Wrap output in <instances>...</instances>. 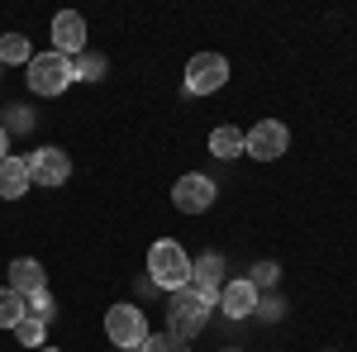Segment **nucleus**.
I'll return each instance as SVG.
<instances>
[{"instance_id":"a211bd4d","label":"nucleus","mask_w":357,"mask_h":352,"mask_svg":"<svg viewBox=\"0 0 357 352\" xmlns=\"http://www.w3.org/2000/svg\"><path fill=\"white\" fill-rule=\"evenodd\" d=\"M29 314H33L38 324H53V314H57L53 296H48V291H33V296H29Z\"/></svg>"},{"instance_id":"dca6fc26","label":"nucleus","mask_w":357,"mask_h":352,"mask_svg":"<svg viewBox=\"0 0 357 352\" xmlns=\"http://www.w3.org/2000/svg\"><path fill=\"white\" fill-rule=\"evenodd\" d=\"M24 314H29V300L20 291H10V286H0V328H15Z\"/></svg>"},{"instance_id":"6e6552de","label":"nucleus","mask_w":357,"mask_h":352,"mask_svg":"<svg viewBox=\"0 0 357 352\" xmlns=\"http://www.w3.org/2000/svg\"><path fill=\"white\" fill-rule=\"evenodd\" d=\"M29 181H38V186H67V181H72V158H67L62 148H38V153H29Z\"/></svg>"},{"instance_id":"1a4fd4ad","label":"nucleus","mask_w":357,"mask_h":352,"mask_svg":"<svg viewBox=\"0 0 357 352\" xmlns=\"http://www.w3.org/2000/svg\"><path fill=\"white\" fill-rule=\"evenodd\" d=\"M53 43H57L53 53L72 57V62L86 53V20L77 15V10H62V15L53 20Z\"/></svg>"},{"instance_id":"7ed1b4c3","label":"nucleus","mask_w":357,"mask_h":352,"mask_svg":"<svg viewBox=\"0 0 357 352\" xmlns=\"http://www.w3.org/2000/svg\"><path fill=\"white\" fill-rule=\"evenodd\" d=\"M72 82H77L72 57H62V53H33V62H29V91H33V95H62Z\"/></svg>"},{"instance_id":"423d86ee","label":"nucleus","mask_w":357,"mask_h":352,"mask_svg":"<svg viewBox=\"0 0 357 352\" xmlns=\"http://www.w3.org/2000/svg\"><path fill=\"white\" fill-rule=\"evenodd\" d=\"M286 143H291V134H286L281 119H257V124L243 134V153L257 158V162H276V158L286 153Z\"/></svg>"},{"instance_id":"5701e85b","label":"nucleus","mask_w":357,"mask_h":352,"mask_svg":"<svg viewBox=\"0 0 357 352\" xmlns=\"http://www.w3.org/2000/svg\"><path fill=\"white\" fill-rule=\"evenodd\" d=\"M224 352H238V348H224Z\"/></svg>"},{"instance_id":"412c9836","label":"nucleus","mask_w":357,"mask_h":352,"mask_svg":"<svg viewBox=\"0 0 357 352\" xmlns=\"http://www.w3.org/2000/svg\"><path fill=\"white\" fill-rule=\"evenodd\" d=\"M0 158H10V134L0 129Z\"/></svg>"},{"instance_id":"20e7f679","label":"nucleus","mask_w":357,"mask_h":352,"mask_svg":"<svg viewBox=\"0 0 357 352\" xmlns=\"http://www.w3.org/2000/svg\"><path fill=\"white\" fill-rule=\"evenodd\" d=\"M105 333H110V343L119 352L143 348V343H148V319H143L138 305H110V314H105Z\"/></svg>"},{"instance_id":"f03ea898","label":"nucleus","mask_w":357,"mask_h":352,"mask_svg":"<svg viewBox=\"0 0 357 352\" xmlns=\"http://www.w3.org/2000/svg\"><path fill=\"white\" fill-rule=\"evenodd\" d=\"M148 276H153V286H162L167 296L181 291V286H191V252L176 238H158V243L148 247Z\"/></svg>"},{"instance_id":"ddd939ff","label":"nucleus","mask_w":357,"mask_h":352,"mask_svg":"<svg viewBox=\"0 0 357 352\" xmlns=\"http://www.w3.org/2000/svg\"><path fill=\"white\" fill-rule=\"evenodd\" d=\"M33 186L29 181V158H0V200H20L24 190Z\"/></svg>"},{"instance_id":"6ab92c4d","label":"nucleus","mask_w":357,"mask_h":352,"mask_svg":"<svg viewBox=\"0 0 357 352\" xmlns=\"http://www.w3.org/2000/svg\"><path fill=\"white\" fill-rule=\"evenodd\" d=\"M143 352H191V343H181V338H172V333H148Z\"/></svg>"},{"instance_id":"0eeeda50","label":"nucleus","mask_w":357,"mask_h":352,"mask_svg":"<svg viewBox=\"0 0 357 352\" xmlns=\"http://www.w3.org/2000/svg\"><path fill=\"white\" fill-rule=\"evenodd\" d=\"M215 181L210 176H200V171H186V176H176V186H172V205L181 210V215H205L210 205H215Z\"/></svg>"},{"instance_id":"39448f33","label":"nucleus","mask_w":357,"mask_h":352,"mask_svg":"<svg viewBox=\"0 0 357 352\" xmlns=\"http://www.w3.org/2000/svg\"><path fill=\"white\" fill-rule=\"evenodd\" d=\"M229 82V57L224 53H195L186 62V91L191 95H215Z\"/></svg>"},{"instance_id":"2eb2a0df","label":"nucleus","mask_w":357,"mask_h":352,"mask_svg":"<svg viewBox=\"0 0 357 352\" xmlns=\"http://www.w3.org/2000/svg\"><path fill=\"white\" fill-rule=\"evenodd\" d=\"M210 153L224 158V162H229V158H243V134H238L234 124H220V129L210 134Z\"/></svg>"},{"instance_id":"aec40b11","label":"nucleus","mask_w":357,"mask_h":352,"mask_svg":"<svg viewBox=\"0 0 357 352\" xmlns=\"http://www.w3.org/2000/svg\"><path fill=\"white\" fill-rule=\"evenodd\" d=\"M72 72H77V77H86V82H96V77L105 72V57H96V53H82L77 62H72Z\"/></svg>"},{"instance_id":"f8f14e48","label":"nucleus","mask_w":357,"mask_h":352,"mask_svg":"<svg viewBox=\"0 0 357 352\" xmlns=\"http://www.w3.org/2000/svg\"><path fill=\"white\" fill-rule=\"evenodd\" d=\"M10 291H20V296H33V291H48V271L38 267L33 257H15L10 262Z\"/></svg>"},{"instance_id":"f3484780","label":"nucleus","mask_w":357,"mask_h":352,"mask_svg":"<svg viewBox=\"0 0 357 352\" xmlns=\"http://www.w3.org/2000/svg\"><path fill=\"white\" fill-rule=\"evenodd\" d=\"M10 333H15V338H20L24 348H43V333H48V324H38L33 314H24V319H20V324L10 328Z\"/></svg>"},{"instance_id":"b1692460","label":"nucleus","mask_w":357,"mask_h":352,"mask_svg":"<svg viewBox=\"0 0 357 352\" xmlns=\"http://www.w3.org/2000/svg\"><path fill=\"white\" fill-rule=\"evenodd\" d=\"M129 352H143V348H129Z\"/></svg>"},{"instance_id":"f257e3e1","label":"nucleus","mask_w":357,"mask_h":352,"mask_svg":"<svg viewBox=\"0 0 357 352\" xmlns=\"http://www.w3.org/2000/svg\"><path fill=\"white\" fill-rule=\"evenodd\" d=\"M210 309H215V300H205L200 291H191V286L172 291V300H167V333L181 338V343H191L195 333L210 324Z\"/></svg>"},{"instance_id":"9b49d317","label":"nucleus","mask_w":357,"mask_h":352,"mask_svg":"<svg viewBox=\"0 0 357 352\" xmlns=\"http://www.w3.org/2000/svg\"><path fill=\"white\" fill-rule=\"evenodd\" d=\"M215 305H220L229 319H248L262 300H257V286H252V281H224V291H220Z\"/></svg>"},{"instance_id":"9d476101","label":"nucleus","mask_w":357,"mask_h":352,"mask_svg":"<svg viewBox=\"0 0 357 352\" xmlns=\"http://www.w3.org/2000/svg\"><path fill=\"white\" fill-rule=\"evenodd\" d=\"M191 291H200L205 300H220L224 291V257L220 252H205L191 262Z\"/></svg>"},{"instance_id":"4be33fe9","label":"nucleus","mask_w":357,"mask_h":352,"mask_svg":"<svg viewBox=\"0 0 357 352\" xmlns=\"http://www.w3.org/2000/svg\"><path fill=\"white\" fill-rule=\"evenodd\" d=\"M38 352H57V348H38Z\"/></svg>"},{"instance_id":"4468645a","label":"nucleus","mask_w":357,"mask_h":352,"mask_svg":"<svg viewBox=\"0 0 357 352\" xmlns=\"http://www.w3.org/2000/svg\"><path fill=\"white\" fill-rule=\"evenodd\" d=\"M33 62V48H29L24 33H5L0 38V67H29Z\"/></svg>"}]
</instances>
